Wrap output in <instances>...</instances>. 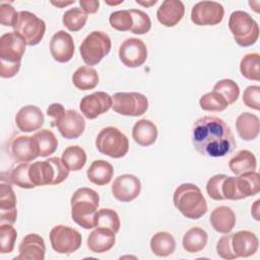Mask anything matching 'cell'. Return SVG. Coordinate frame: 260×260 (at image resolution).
Returning a JSON list of instances; mask_svg holds the SVG:
<instances>
[{"mask_svg": "<svg viewBox=\"0 0 260 260\" xmlns=\"http://www.w3.org/2000/svg\"><path fill=\"white\" fill-rule=\"evenodd\" d=\"M46 246L44 239L35 233L26 235L18 246V256L14 259L20 260H44Z\"/></svg>", "mask_w": 260, "mask_h": 260, "instance_id": "obj_19", "label": "cell"}, {"mask_svg": "<svg viewBox=\"0 0 260 260\" xmlns=\"http://www.w3.org/2000/svg\"><path fill=\"white\" fill-rule=\"evenodd\" d=\"M236 129L239 136L245 141H251L257 138L260 130L259 118L249 112L240 114L236 120Z\"/></svg>", "mask_w": 260, "mask_h": 260, "instance_id": "obj_26", "label": "cell"}, {"mask_svg": "<svg viewBox=\"0 0 260 260\" xmlns=\"http://www.w3.org/2000/svg\"><path fill=\"white\" fill-rule=\"evenodd\" d=\"M229 168L236 176L247 172H253L257 168L256 156L252 151L242 149L230 159Z\"/></svg>", "mask_w": 260, "mask_h": 260, "instance_id": "obj_30", "label": "cell"}, {"mask_svg": "<svg viewBox=\"0 0 260 260\" xmlns=\"http://www.w3.org/2000/svg\"><path fill=\"white\" fill-rule=\"evenodd\" d=\"M17 238L16 230L11 223H0V252L1 254L11 253Z\"/></svg>", "mask_w": 260, "mask_h": 260, "instance_id": "obj_42", "label": "cell"}, {"mask_svg": "<svg viewBox=\"0 0 260 260\" xmlns=\"http://www.w3.org/2000/svg\"><path fill=\"white\" fill-rule=\"evenodd\" d=\"M17 217L16 196L9 184L0 185V223L13 224Z\"/></svg>", "mask_w": 260, "mask_h": 260, "instance_id": "obj_22", "label": "cell"}, {"mask_svg": "<svg viewBox=\"0 0 260 260\" xmlns=\"http://www.w3.org/2000/svg\"><path fill=\"white\" fill-rule=\"evenodd\" d=\"M32 137L37 143L40 156L47 157L56 151L58 147V139L51 130L41 129L36 132Z\"/></svg>", "mask_w": 260, "mask_h": 260, "instance_id": "obj_34", "label": "cell"}, {"mask_svg": "<svg viewBox=\"0 0 260 260\" xmlns=\"http://www.w3.org/2000/svg\"><path fill=\"white\" fill-rule=\"evenodd\" d=\"M95 146L101 153L113 158H120L127 154L129 140L118 128L108 126L103 128L98 134Z\"/></svg>", "mask_w": 260, "mask_h": 260, "instance_id": "obj_6", "label": "cell"}, {"mask_svg": "<svg viewBox=\"0 0 260 260\" xmlns=\"http://www.w3.org/2000/svg\"><path fill=\"white\" fill-rule=\"evenodd\" d=\"M226 175L223 174H218L212 176L207 184H206V192L208 196L213 199V200H223L222 195H221V185L222 181L225 178Z\"/></svg>", "mask_w": 260, "mask_h": 260, "instance_id": "obj_45", "label": "cell"}, {"mask_svg": "<svg viewBox=\"0 0 260 260\" xmlns=\"http://www.w3.org/2000/svg\"><path fill=\"white\" fill-rule=\"evenodd\" d=\"M74 42L65 30H59L53 35L50 41V53L53 59L59 63L71 60L74 54Z\"/></svg>", "mask_w": 260, "mask_h": 260, "instance_id": "obj_18", "label": "cell"}, {"mask_svg": "<svg viewBox=\"0 0 260 260\" xmlns=\"http://www.w3.org/2000/svg\"><path fill=\"white\" fill-rule=\"evenodd\" d=\"M111 47V39L106 32L93 30L82 41L79 52L83 62L90 67L99 64L110 53Z\"/></svg>", "mask_w": 260, "mask_h": 260, "instance_id": "obj_7", "label": "cell"}, {"mask_svg": "<svg viewBox=\"0 0 260 260\" xmlns=\"http://www.w3.org/2000/svg\"><path fill=\"white\" fill-rule=\"evenodd\" d=\"M236 186L241 199L254 196L260 191V177L255 171L247 172L236 177Z\"/></svg>", "mask_w": 260, "mask_h": 260, "instance_id": "obj_29", "label": "cell"}, {"mask_svg": "<svg viewBox=\"0 0 260 260\" xmlns=\"http://www.w3.org/2000/svg\"><path fill=\"white\" fill-rule=\"evenodd\" d=\"M55 127H57L64 138L76 139L83 133L85 129V121L77 111L69 109L66 110L56 122Z\"/></svg>", "mask_w": 260, "mask_h": 260, "instance_id": "obj_17", "label": "cell"}, {"mask_svg": "<svg viewBox=\"0 0 260 260\" xmlns=\"http://www.w3.org/2000/svg\"><path fill=\"white\" fill-rule=\"evenodd\" d=\"M109 22L113 28L119 31H130L133 25L130 9L117 10L110 14Z\"/></svg>", "mask_w": 260, "mask_h": 260, "instance_id": "obj_43", "label": "cell"}, {"mask_svg": "<svg viewBox=\"0 0 260 260\" xmlns=\"http://www.w3.org/2000/svg\"><path fill=\"white\" fill-rule=\"evenodd\" d=\"M45 118L40 108L34 105L22 107L15 115V124L22 132H32L40 129Z\"/></svg>", "mask_w": 260, "mask_h": 260, "instance_id": "obj_20", "label": "cell"}, {"mask_svg": "<svg viewBox=\"0 0 260 260\" xmlns=\"http://www.w3.org/2000/svg\"><path fill=\"white\" fill-rule=\"evenodd\" d=\"M232 249L237 258L254 255L259 247L257 236L250 231H239L232 235Z\"/></svg>", "mask_w": 260, "mask_h": 260, "instance_id": "obj_21", "label": "cell"}, {"mask_svg": "<svg viewBox=\"0 0 260 260\" xmlns=\"http://www.w3.org/2000/svg\"><path fill=\"white\" fill-rule=\"evenodd\" d=\"M150 249L158 257H167L174 253L176 241L172 234L168 232H157L150 240Z\"/></svg>", "mask_w": 260, "mask_h": 260, "instance_id": "obj_32", "label": "cell"}, {"mask_svg": "<svg viewBox=\"0 0 260 260\" xmlns=\"http://www.w3.org/2000/svg\"><path fill=\"white\" fill-rule=\"evenodd\" d=\"M107 4H109V5H118V4H121V3H123V0H121V1H118V2H110V1H105Z\"/></svg>", "mask_w": 260, "mask_h": 260, "instance_id": "obj_54", "label": "cell"}, {"mask_svg": "<svg viewBox=\"0 0 260 260\" xmlns=\"http://www.w3.org/2000/svg\"><path fill=\"white\" fill-rule=\"evenodd\" d=\"M132 137L140 146H150L156 141L157 128L150 120L141 119L134 124L132 128Z\"/></svg>", "mask_w": 260, "mask_h": 260, "instance_id": "obj_27", "label": "cell"}, {"mask_svg": "<svg viewBox=\"0 0 260 260\" xmlns=\"http://www.w3.org/2000/svg\"><path fill=\"white\" fill-rule=\"evenodd\" d=\"M236 214L228 206H218L214 208L209 216V221L214 231L220 234H228L236 225Z\"/></svg>", "mask_w": 260, "mask_h": 260, "instance_id": "obj_25", "label": "cell"}, {"mask_svg": "<svg viewBox=\"0 0 260 260\" xmlns=\"http://www.w3.org/2000/svg\"><path fill=\"white\" fill-rule=\"evenodd\" d=\"M13 31L20 35L27 46L38 45L44 38L46 23L35 13L26 10L18 12V19Z\"/></svg>", "mask_w": 260, "mask_h": 260, "instance_id": "obj_8", "label": "cell"}, {"mask_svg": "<svg viewBox=\"0 0 260 260\" xmlns=\"http://www.w3.org/2000/svg\"><path fill=\"white\" fill-rule=\"evenodd\" d=\"M18 19V12L13 6L7 3H2L0 6V22L4 26L14 27Z\"/></svg>", "mask_w": 260, "mask_h": 260, "instance_id": "obj_48", "label": "cell"}, {"mask_svg": "<svg viewBox=\"0 0 260 260\" xmlns=\"http://www.w3.org/2000/svg\"><path fill=\"white\" fill-rule=\"evenodd\" d=\"M140 191V180L131 174H124L117 177L112 184V194L121 202H130L136 199Z\"/></svg>", "mask_w": 260, "mask_h": 260, "instance_id": "obj_16", "label": "cell"}, {"mask_svg": "<svg viewBox=\"0 0 260 260\" xmlns=\"http://www.w3.org/2000/svg\"><path fill=\"white\" fill-rule=\"evenodd\" d=\"M120 217L118 213L111 208H102L95 215V228H105L118 233L120 230Z\"/></svg>", "mask_w": 260, "mask_h": 260, "instance_id": "obj_39", "label": "cell"}, {"mask_svg": "<svg viewBox=\"0 0 260 260\" xmlns=\"http://www.w3.org/2000/svg\"><path fill=\"white\" fill-rule=\"evenodd\" d=\"M232 235L233 234H226L225 236H222L216 244V253L217 255L222 258V259H226V260H232V259H236V255L234 254V251L232 249Z\"/></svg>", "mask_w": 260, "mask_h": 260, "instance_id": "obj_47", "label": "cell"}, {"mask_svg": "<svg viewBox=\"0 0 260 260\" xmlns=\"http://www.w3.org/2000/svg\"><path fill=\"white\" fill-rule=\"evenodd\" d=\"M79 5L86 14H92L99 10L100 2L98 0H80Z\"/></svg>", "mask_w": 260, "mask_h": 260, "instance_id": "obj_50", "label": "cell"}, {"mask_svg": "<svg viewBox=\"0 0 260 260\" xmlns=\"http://www.w3.org/2000/svg\"><path fill=\"white\" fill-rule=\"evenodd\" d=\"M133 25L131 28V32L135 35H144L149 31L151 27V20L147 13L140 9H130Z\"/></svg>", "mask_w": 260, "mask_h": 260, "instance_id": "obj_44", "label": "cell"}, {"mask_svg": "<svg viewBox=\"0 0 260 260\" xmlns=\"http://www.w3.org/2000/svg\"><path fill=\"white\" fill-rule=\"evenodd\" d=\"M112 100L113 111L122 116H141L148 109V100L140 92H116Z\"/></svg>", "mask_w": 260, "mask_h": 260, "instance_id": "obj_9", "label": "cell"}, {"mask_svg": "<svg viewBox=\"0 0 260 260\" xmlns=\"http://www.w3.org/2000/svg\"><path fill=\"white\" fill-rule=\"evenodd\" d=\"M99 204L100 196L96 191L86 187L78 188L70 200L73 221L86 230L95 228V215Z\"/></svg>", "mask_w": 260, "mask_h": 260, "instance_id": "obj_2", "label": "cell"}, {"mask_svg": "<svg viewBox=\"0 0 260 260\" xmlns=\"http://www.w3.org/2000/svg\"><path fill=\"white\" fill-rule=\"evenodd\" d=\"M242 75L249 80H260V55L258 53L246 54L240 63Z\"/></svg>", "mask_w": 260, "mask_h": 260, "instance_id": "obj_37", "label": "cell"}, {"mask_svg": "<svg viewBox=\"0 0 260 260\" xmlns=\"http://www.w3.org/2000/svg\"><path fill=\"white\" fill-rule=\"evenodd\" d=\"M69 172L62 159L54 156L43 161L30 164L29 178L36 187L58 185L67 179Z\"/></svg>", "mask_w": 260, "mask_h": 260, "instance_id": "obj_4", "label": "cell"}, {"mask_svg": "<svg viewBox=\"0 0 260 260\" xmlns=\"http://www.w3.org/2000/svg\"><path fill=\"white\" fill-rule=\"evenodd\" d=\"M185 13V6L179 0H165L156 11L157 20L167 27L178 24Z\"/></svg>", "mask_w": 260, "mask_h": 260, "instance_id": "obj_23", "label": "cell"}, {"mask_svg": "<svg viewBox=\"0 0 260 260\" xmlns=\"http://www.w3.org/2000/svg\"><path fill=\"white\" fill-rule=\"evenodd\" d=\"M72 82L74 86L80 90L92 89L99 83V74L94 68L81 66L74 71Z\"/></svg>", "mask_w": 260, "mask_h": 260, "instance_id": "obj_33", "label": "cell"}, {"mask_svg": "<svg viewBox=\"0 0 260 260\" xmlns=\"http://www.w3.org/2000/svg\"><path fill=\"white\" fill-rule=\"evenodd\" d=\"M176 208L189 219H198L207 211V203L198 186L184 183L177 187L173 195Z\"/></svg>", "mask_w": 260, "mask_h": 260, "instance_id": "obj_3", "label": "cell"}, {"mask_svg": "<svg viewBox=\"0 0 260 260\" xmlns=\"http://www.w3.org/2000/svg\"><path fill=\"white\" fill-rule=\"evenodd\" d=\"M61 159L69 171L76 172L81 170L86 162V153L79 145H71L62 152Z\"/></svg>", "mask_w": 260, "mask_h": 260, "instance_id": "obj_35", "label": "cell"}, {"mask_svg": "<svg viewBox=\"0 0 260 260\" xmlns=\"http://www.w3.org/2000/svg\"><path fill=\"white\" fill-rule=\"evenodd\" d=\"M112 104L113 100L109 93L95 91L83 96L79 103V108L85 118L92 120L108 112L112 108Z\"/></svg>", "mask_w": 260, "mask_h": 260, "instance_id": "obj_15", "label": "cell"}, {"mask_svg": "<svg viewBox=\"0 0 260 260\" xmlns=\"http://www.w3.org/2000/svg\"><path fill=\"white\" fill-rule=\"evenodd\" d=\"M24 39L15 31L6 32L0 38V63L18 64L25 52Z\"/></svg>", "mask_w": 260, "mask_h": 260, "instance_id": "obj_11", "label": "cell"}, {"mask_svg": "<svg viewBox=\"0 0 260 260\" xmlns=\"http://www.w3.org/2000/svg\"><path fill=\"white\" fill-rule=\"evenodd\" d=\"M212 90L218 92L226 101L229 106L234 104L240 95L239 85L237 84L236 81L230 78H225L217 81L214 84Z\"/></svg>", "mask_w": 260, "mask_h": 260, "instance_id": "obj_40", "label": "cell"}, {"mask_svg": "<svg viewBox=\"0 0 260 260\" xmlns=\"http://www.w3.org/2000/svg\"><path fill=\"white\" fill-rule=\"evenodd\" d=\"M199 105L202 110L209 112H221L229 107L226 101L214 90L203 94L199 100Z\"/></svg>", "mask_w": 260, "mask_h": 260, "instance_id": "obj_41", "label": "cell"}, {"mask_svg": "<svg viewBox=\"0 0 260 260\" xmlns=\"http://www.w3.org/2000/svg\"><path fill=\"white\" fill-rule=\"evenodd\" d=\"M49 236L53 250L59 254H71L77 251L82 242L78 231L64 224L55 225Z\"/></svg>", "mask_w": 260, "mask_h": 260, "instance_id": "obj_10", "label": "cell"}, {"mask_svg": "<svg viewBox=\"0 0 260 260\" xmlns=\"http://www.w3.org/2000/svg\"><path fill=\"white\" fill-rule=\"evenodd\" d=\"M157 2V0H151V1H140V0H136V3L139 4V5H143V6H146V7H149L153 4H155Z\"/></svg>", "mask_w": 260, "mask_h": 260, "instance_id": "obj_52", "label": "cell"}, {"mask_svg": "<svg viewBox=\"0 0 260 260\" xmlns=\"http://www.w3.org/2000/svg\"><path fill=\"white\" fill-rule=\"evenodd\" d=\"M29 162H20L8 173V183L16 185L22 189H31L36 186L29 178Z\"/></svg>", "mask_w": 260, "mask_h": 260, "instance_id": "obj_36", "label": "cell"}, {"mask_svg": "<svg viewBox=\"0 0 260 260\" xmlns=\"http://www.w3.org/2000/svg\"><path fill=\"white\" fill-rule=\"evenodd\" d=\"M65 111L66 110L64 109V107L59 103H54L49 106V108L47 109V115L53 118L51 122V126L55 127L56 122L61 118V116L65 113Z\"/></svg>", "mask_w": 260, "mask_h": 260, "instance_id": "obj_49", "label": "cell"}, {"mask_svg": "<svg viewBox=\"0 0 260 260\" xmlns=\"http://www.w3.org/2000/svg\"><path fill=\"white\" fill-rule=\"evenodd\" d=\"M8 151L18 162H29L40 156L34 137L27 135L16 134L13 136L9 141Z\"/></svg>", "mask_w": 260, "mask_h": 260, "instance_id": "obj_14", "label": "cell"}, {"mask_svg": "<svg viewBox=\"0 0 260 260\" xmlns=\"http://www.w3.org/2000/svg\"><path fill=\"white\" fill-rule=\"evenodd\" d=\"M207 233L198 226L191 228L183 236L182 245L188 253H198L202 251L207 244Z\"/></svg>", "mask_w": 260, "mask_h": 260, "instance_id": "obj_31", "label": "cell"}, {"mask_svg": "<svg viewBox=\"0 0 260 260\" xmlns=\"http://www.w3.org/2000/svg\"><path fill=\"white\" fill-rule=\"evenodd\" d=\"M223 16V6L215 1H200L191 10V20L196 25H216Z\"/></svg>", "mask_w": 260, "mask_h": 260, "instance_id": "obj_12", "label": "cell"}, {"mask_svg": "<svg viewBox=\"0 0 260 260\" xmlns=\"http://www.w3.org/2000/svg\"><path fill=\"white\" fill-rule=\"evenodd\" d=\"M87 20V14L79 7H73L63 14V24L70 31L80 30Z\"/></svg>", "mask_w": 260, "mask_h": 260, "instance_id": "obj_38", "label": "cell"}, {"mask_svg": "<svg viewBox=\"0 0 260 260\" xmlns=\"http://www.w3.org/2000/svg\"><path fill=\"white\" fill-rule=\"evenodd\" d=\"M243 103L256 111L260 110V86L259 85H250L248 86L243 93Z\"/></svg>", "mask_w": 260, "mask_h": 260, "instance_id": "obj_46", "label": "cell"}, {"mask_svg": "<svg viewBox=\"0 0 260 260\" xmlns=\"http://www.w3.org/2000/svg\"><path fill=\"white\" fill-rule=\"evenodd\" d=\"M194 148L202 155L222 157L236 147V140L230 126L215 116H203L197 119L191 132Z\"/></svg>", "mask_w": 260, "mask_h": 260, "instance_id": "obj_1", "label": "cell"}, {"mask_svg": "<svg viewBox=\"0 0 260 260\" xmlns=\"http://www.w3.org/2000/svg\"><path fill=\"white\" fill-rule=\"evenodd\" d=\"M259 203H260V200L258 199L254 202V204L251 207V214L257 221L259 220Z\"/></svg>", "mask_w": 260, "mask_h": 260, "instance_id": "obj_51", "label": "cell"}, {"mask_svg": "<svg viewBox=\"0 0 260 260\" xmlns=\"http://www.w3.org/2000/svg\"><path fill=\"white\" fill-rule=\"evenodd\" d=\"M119 58L127 67H140L147 59L146 45L140 39L129 38L120 45Z\"/></svg>", "mask_w": 260, "mask_h": 260, "instance_id": "obj_13", "label": "cell"}, {"mask_svg": "<svg viewBox=\"0 0 260 260\" xmlns=\"http://www.w3.org/2000/svg\"><path fill=\"white\" fill-rule=\"evenodd\" d=\"M116 233L105 228H95L87 237V248L93 253H105L111 250L116 242Z\"/></svg>", "mask_w": 260, "mask_h": 260, "instance_id": "obj_24", "label": "cell"}, {"mask_svg": "<svg viewBox=\"0 0 260 260\" xmlns=\"http://www.w3.org/2000/svg\"><path fill=\"white\" fill-rule=\"evenodd\" d=\"M86 176L91 183L98 186H104L109 184L113 179L114 169L109 161L96 159L93 160L87 169Z\"/></svg>", "mask_w": 260, "mask_h": 260, "instance_id": "obj_28", "label": "cell"}, {"mask_svg": "<svg viewBox=\"0 0 260 260\" xmlns=\"http://www.w3.org/2000/svg\"><path fill=\"white\" fill-rule=\"evenodd\" d=\"M229 28L236 43L241 47H250L258 41L259 25L245 11L236 10L232 12L229 18Z\"/></svg>", "mask_w": 260, "mask_h": 260, "instance_id": "obj_5", "label": "cell"}, {"mask_svg": "<svg viewBox=\"0 0 260 260\" xmlns=\"http://www.w3.org/2000/svg\"><path fill=\"white\" fill-rule=\"evenodd\" d=\"M74 2H75V1L73 0V1H70V2H61V1L54 2V1H52L51 3H52L53 5H55V6H57V7H63V6H66V5H70V4L74 3Z\"/></svg>", "mask_w": 260, "mask_h": 260, "instance_id": "obj_53", "label": "cell"}]
</instances>
